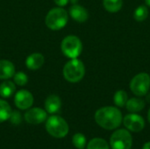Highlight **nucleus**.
Masks as SVG:
<instances>
[{
	"label": "nucleus",
	"mask_w": 150,
	"mask_h": 149,
	"mask_svg": "<svg viewBox=\"0 0 150 149\" xmlns=\"http://www.w3.org/2000/svg\"><path fill=\"white\" fill-rule=\"evenodd\" d=\"M15 105L20 110L29 109L33 104V97L32 93L26 90H18L14 97Z\"/></svg>",
	"instance_id": "obj_9"
},
{
	"label": "nucleus",
	"mask_w": 150,
	"mask_h": 149,
	"mask_svg": "<svg viewBox=\"0 0 150 149\" xmlns=\"http://www.w3.org/2000/svg\"><path fill=\"white\" fill-rule=\"evenodd\" d=\"M15 74V67L12 62L7 60H0V79L8 80Z\"/></svg>",
	"instance_id": "obj_14"
},
{
	"label": "nucleus",
	"mask_w": 150,
	"mask_h": 149,
	"mask_svg": "<svg viewBox=\"0 0 150 149\" xmlns=\"http://www.w3.org/2000/svg\"><path fill=\"white\" fill-rule=\"evenodd\" d=\"M11 122L13 124V125H18L20 122H21V115L17 111H14V112H11V114L10 116V119Z\"/></svg>",
	"instance_id": "obj_24"
},
{
	"label": "nucleus",
	"mask_w": 150,
	"mask_h": 149,
	"mask_svg": "<svg viewBox=\"0 0 150 149\" xmlns=\"http://www.w3.org/2000/svg\"><path fill=\"white\" fill-rule=\"evenodd\" d=\"M47 119V113L41 108H32L25 113V119L32 125H39Z\"/></svg>",
	"instance_id": "obj_10"
},
{
	"label": "nucleus",
	"mask_w": 150,
	"mask_h": 149,
	"mask_svg": "<svg viewBox=\"0 0 150 149\" xmlns=\"http://www.w3.org/2000/svg\"><path fill=\"white\" fill-rule=\"evenodd\" d=\"M62 73L68 82L78 83L85 75V67L83 62L77 58L71 59L65 64Z\"/></svg>",
	"instance_id": "obj_2"
},
{
	"label": "nucleus",
	"mask_w": 150,
	"mask_h": 149,
	"mask_svg": "<svg viewBox=\"0 0 150 149\" xmlns=\"http://www.w3.org/2000/svg\"><path fill=\"white\" fill-rule=\"evenodd\" d=\"M145 3H146V4H147L148 6H149L150 7V0H145Z\"/></svg>",
	"instance_id": "obj_27"
},
{
	"label": "nucleus",
	"mask_w": 150,
	"mask_h": 149,
	"mask_svg": "<svg viewBox=\"0 0 150 149\" xmlns=\"http://www.w3.org/2000/svg\"><path fill=\"white\" fill-rule=\"evenodd\" d=\"M62 107L61 98L56 95H50L45 101V108L47 113L54 114L60 111Z\"/></svg>",
	"instance_id": "obj_12"
},
{
	"label": "nucleus",
	"mask_w": 150,
	"mask_h": 149,
	"mask_svg": "<svg viewBox=\"0 0 150 149\" xmlns=\"http://www.w3.org/2000/svg\"><path fill=\"white\" fill-rule=\"evenodd\" d=\"M149 8L146 5H140L134 10V18L136 21L142 22L147 19V18L149 17Z\"/></svg>",
	"instance_id": "obj_20"
},
{
	"label": "nucleus",
	"mask_w": 150,
	"mask_h": 149,
	"mask_svg": "<svg viewBox=\"0 0 150 149\" xmlns=\"http://www.w3.org/2000/svg\"><path fill=\"white\" fill-rule=\"evenodd\" d=\"M142 149H150V141H149V142H146V143L143 145Z\"/></svg>",
	"instance_id": "obj_26"
},
{
	"label": "nucleus",
	"mask_w": 150,
	"mask_h": 149,
	"mask_svg": "<svg viewBox=\"0 0 150 149\" xmlns=\"http://www.w3.org/2000/svg\"><path fill=\"white\" fill-rule=\"evenodd\" d=\"M61 49L65 56L70 59H75L81 54L83 51V44L77 36L69 35L62 40Z\"/></svg>",
	"instance_id": "obj_5"
},
{
	"label": "nucleus",
	"mask_w": 150,
	"mask_h": 149,
	"mask_svg": "<svg viewBox=\"0 0 150 149\" xmlns=\"http://www.w3.org/2000/svg\"><path fill=\"white\" fill-rule=\"evenodd\" d=\"M127 100H128V95L123 90H120L116 91L113 96V103L118 107L126 106Z\"/></svg>",
	"instance_id": "obj_18"
},
{
	"label": "nucleus",
	"mask_w": 150,
	"mask_h": 149,
	"mask_svg": "<svg viewBox=\"0 0 150 149\" xmlns=\"http://www.w3.org/2000/svg\"><path fill=\"white\" fill-rule=\"evenodd\" d=\"M148 119H149V121L150 123V108L149 110V112H148Z\"/></svg>",
	"instance_id": "obj_28"
},
{
	"label": "nucleus",
	"mask_w": 150,
	"mask_h": 149,
	"mask_svg": "<svg viewBox=\"0 0 150 149\" xmlns=\"http://www.w3.org/2000/svg\"><path fill=\"white\" fill-rule=\"evenodd\" d=\"M121 112L114 106H105L98 109L95 113V121L102 128L114 130L122 123Z\"/></svg>",
	"instance_id": "obj_1"
},
{
	"label": "nucleus",
	"mask_w": 150,
	"mask_h": 149,
	"mask_svg": "<svg viewBox=\"0 0 150 149\" xmlns=\"http://www.w3.org/2000/svg\"><path fill=\"white\" fill-rule=\"evenodd\" d=\"M44 64V56L41 54L34 53L30 54L25 60V66L31 70H37Z\"/></svg>",
	"instance_id": "obj_13"
},
{
	"label": "nucleus",
	"mask_w": 150,
	"mask_h": 149,
	"mask_svg": "<svg viewBox=\"0 0 150 149\" xmlns=\"http://www.w3.org/2000/svg\"><path fill=\"white\" fill-rule=\"evenodd\" d=\"M129 88L137 97H143L150 90V76L148 73H139L130 81Z\"/></svg>",
	"instance_id": "obj_6"
},
{
	"label": "nucleus",
	"mask_w": 150,
	"mask_h": 149,
	"mask_svg": "<svg viewBox=\"0 0 150 149\" xmlns=\"http://www.w3.org/2000/svg\"><path fill=\"white\" fill-rule=\"evenodd\" d=\"M87 149H109V144L104 139L95 138L88 143Z\"/></svg>",
	"instance_id": "obj_21"
},
{
	"label": "nucleus",
	"mask_w": 150,
	"mask_h": 149,
	"mask_svg": "<svg viewBox=\"0 0 150 149\" xmlns=\"http://www.w3.org/2000/svg\"><path fill=\"white\" fill-rule=\"evenodd\" d=\"M16 90L14 83L11 81H4L0 84V96L4 98L10 97L14 94Z\"/></svg>",
	"instance_id": "obj_16"
},
{
	"label": "nucleus",
	"mask_w": 150,
	"mask_h": 149,
	"mask_svg": "<svg viewBox=\"0 0 150 149\" xmlns=\"http://www.w3.org/2000/svg\"><path fill=\"white\" fill-rule=\"evenodd\" d=\"M72 143L77 149H84L86 147V138L83 133H76L72 137Z\"/></svg>",
	"instance_id": "obj_22"
},
{
	"label": "nucleus",
	"mask_w": 150,
	"mask_h": 149,
	"mask_svg": "<svg viewBox=\"0 0 150 149\" xmlns=\"http://www.w3.org/2000/svg\"><path fill=\"white\" fill-rule=\"evenodd\" d=\"M127 110L131 113H137L142 112L145 107V102L139 97H132L127 100L126 104Z\"/></svg>",
	"instance_id": "obj_15"
},
{
	"label": "nucleus",
	"mask_w": 150,
	"mask_h": 149,
	"mask_svg": "<svg viewBox=\"0 0 150 149\" xmlns=\"http://www.w3.org/2000/svg\"><path fill=\"white\" fill-rule=\"evenodd\" d=\"M69 20V15L66 10L61 7L53 8L48 11L46 17V25L47 26L53 30L57 31L63 28Z\"/></svg>",
	"instance_id": "obj_3"
},
{
	"label": "nucleus",
	"mask_w": 150,
	"mask_h": 149,
	"mask_svg": "<svg viewBox=\"0 0 150 149\" xmlns=\"http://www.w3.org/2000/svg\"><path fill=\"white\" fill-rule=\"evenodd\" d=\"M14 83L18 86H24L28 82V76L24 72H18L15 73L13 76Z\"/></svg>",
	"instance_id": "obj_23"
},
{
	"label": "nucleus",
	"mask_w": 150,
	"mask_h": 149,
	"mask_svg": "<svg viewBox=\"0 0 150 149\" xmlns=\"http://www.w3.org/2000/svg\"><path fill=\"white\" fill-rule=\"evenodd\" d=\"M122 121L126 128L134 133H139L145 127L144 119L137 113H130L126 115Z\"/></svg>",
	"instance_id": "obj_8"
},
{
	"label": "nucleus",
	"mask_w": 150,
	"mask_h": 149,
	"mask_svg": "<svg viewBox=\"0 0 150 149\" xmlns=\"http://www.w3.org/2000/svg\"><path fill=\"white\" fill-rule=\"evenodd\" d=\"M11 112L10 105L6 101L0 99V122H4L9 119Z\"/></svg>",
	"instance_id": "obj_19"
},
{
	"label": "nucleus",
	"mask_w": 150,
	"mask_h": 149,
	"mask_svg": "<svg viewBox=\"0 0 150 149\" xmlns=\"http://www.w3.org/2000/svg\"><path fill=\"white\" fill-rule=\"evenodd\" d=\"M69 15L70 17L79 23L85 22L89 18V13L87 10L79 4H74L69 8Z\"/></svg>",
	"instance_id": "obj_11"
},
{
	"label": "nucleus",
	"mask_w": 150,
	"mask_h": 149,
	"mask_svg": "<svg viewBox=\"0 0 150 149\" xmlns=\"http://www.w3.org/2000/svg\"><path fill=\"white\" fill-rule=\"evenodd\" d=\"M132 144V135L126 129L116 130L110 139V145L112 149H131Z\"/></svg>",
	"instance_id": "obj_7"
},
{
	"label": "nucleus",
	"mask_w": 150,
	"mask_h": 149,
	"mask_svg": "<svg viewBox=\"0 0 150 149\" xmlns=\"http://www.w3.org/2000/svg\"><path fill=\"white\" fill-rule=\"evenodd\" d=\"M54 3H55L58 6L62 7V6H65V5L69 3V0H54Z\"/></svg>",
	"instance_id": "obj_25"
},
{
	"label": "nucleus",
	"mask_w": 150,
	"mask_h": 149,
	"mask_svg": "<svg viewBox=\"0 0 150 149\" xmlns=\"http://www.w3.org/2000/svg\"><path fill=\"white\" fill-rule=\"evenodd\" d=\"M47 132L54 138H63L69 133V125L64 119L60 116L53 115L47 119L46 122Z\"/></svg>",
	"instance_id": "obj_4"
},
{
	"label": "nucleus",
	"mask_w": 150,
	"mask_h": 149,
	"mask_svg": "<svg viewBox=\"0 0 150 149\" xmlns=\"http://www.w3.org/2000/svg\"><path fill=\"white\" fill-rule=\"evenodd\" d=\"M103 5L109 12H118L123 6V0H103Z\"/></svg>",
	"instance_id": "obj_17"
}]
</instances>
